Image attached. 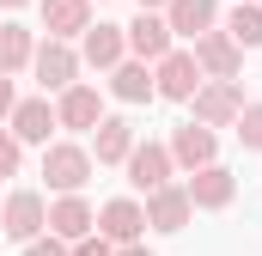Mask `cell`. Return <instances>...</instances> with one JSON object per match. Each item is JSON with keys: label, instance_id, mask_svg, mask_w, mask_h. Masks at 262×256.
Instances as JSON below:
<instances>
[{"label": "cell", "instance_id": "obj_16", "mask_svg": "<svg viewBox=\"0 0 262 256\" xmlns=\"http://www.w3.org/2000/svg\"><path fill=\"white\" fill-rule=\"evenodd\" d=\"M37 6H43V31H49L55 43L92 31V0H37Z\"/></svg>", "mask_w": 262, "mask_h": 256}, {"label": "cell", "instance_id": "obj_4", "mask_svg": "<svg viewBox=\"0 0 262 256\" xmlns=\"http://www.w3.org/2000/svg\"><path fill=\"white\" fill-rule=\"evenodd\" d=\"M31 67H37L43 92H55V98H61L67 86H79V55H73V43L43 37V43H37V55H31Z\"/></svg>", "mask_w": 262, "mask_h": 256}, {"label": "cell", "instance_id": "obj_21", "mask_svg": "<svg viewBox=\"0 0 262 256\" xmlns=\"http://www.w3.org/2000/svg\"><path fill=\"white\" fill-rule=\"evenodd\" d=\"M31 55H37V37L25 25H0V73L12 79L18 67H31Z\"/></svg>", "mask_w": 262, "mask_h": 256}, {"label": "cell", "instance_id": "obj_18", "mask_svg": "<svg viewBox=\"0 0 262 256\" xmlns=\"http://www.w3.org/2000/svg\"><path fill=\"white\" fill-rule=\"evenodd\" d=\"M55 122H61V128H98V122H104L98 86H67L61 98H55Z\"/></svg>", "mask_w": 262, "mask_h": 256}, {"label": "cell", "instance_id": "obj_7", "mask_svg": "<svg viewBox=\"0 0 262 256\" xmlns=\"http://www.w3.org/2000/svg\"><path fill=\"white\" fill-rule=\"evenodd\" d=\"M195 67H201V79H238V67H244V49L226 37V31H201L195 37Z\"/></svg>", "mask_w": 262, "mask_h": 256}, {"label": "cell", "instance_id": "obj_30", "mask_svg": "<svg viewBox=\"0 0 262 256\" xmlns=\"http://www.w3.org/2000/svg\"><path fill=\"white\" fill-rule=\"evenodd\" d=\"M0 6H25V0H0Z\"/></svg>", "mask_w": 262, "mask_h": 256}, {"label": "cell", "instance_id": "obj_27", "mask_svg": "<svg viewBox=\"0 0 262 256\" xmlns=\"http://www.w3.org/2000/svg\"><path fill=\"white\" fill-rule=\"evenodd\" d=\"M12 110H18V92H12V79H6V73H0V122H6V116H12Z\"/></svg>", "mask_w": 262, "mask_h": 256}, {"label": "cell", "instance_id": "obj_5", "mask_svg": "<svg viewBox=\"0 0 262 256\" xmlns=\"http://www.w3.org/2000/svg\"><path fill=\"white\" fill-rule=\"evenodd\" d=\"M140 232H146V207H140L134 195H116V201L98 207V238H110L116 250H122V244H140Z\"/></svg>", "mask_w": 262, "mask_h": 256}, {"label": "cell", "instance_id": "obj_15", "mask_svg": "<svg viewBox=\"0 0 262 256\" xmlns=\"http://www.w3.org/2000/svg\"><path fill=\"white\" fill-rule=\"evenodd\" d=\"M213 153H220V140H213V128H201V122H183L177 134H171V165H183V171H207V165H220Z\"/></svg>", "mask_w": 262, "mask_h": 256}, {"label": "cell", "instance_id": "obj_25", "mask_svg": "<svg viewBox=\"0 0 262 256\" xmlns=\"http://www.w3.org/2000/svg\"><path fill=\"white\" fill-rule=\"evenodd\" d=\"M67 256H116V244L92 232V238H79V244H67Z\"/></svg>", "mask_w": 262, "mask_h": 256}, {"label": "cell", "instance_id": "obj_1", "mask_svg": "<svg viewBox=\"0 0 262 256\" xmlns=\"http://www.w3.org/2000/svg\"><path fill=\"white\" fill-rule=\"evenodd\" d=\"M43 177H49L55 195H79L85 177H92V146H79V140H49V146H43Z\"/></svg>", "mask_w": 262, "mask_h": 256}, {"label": "cell", "instance_id": "obj_26", "mask_svg": "<svg viewBox=\"0 0 262 256\" xmlns=\"http://www.w3.org/2000/svg\"><path fill=\"white\" fill-rule=\"evenodd\" d=\"M25 256H67V244H61V238H49V232H43V238H31V244H25Z\"/></svg>", "mask_w": 262, "mask_h": 256}, {"label": "cell", "instance_id": "obj_10", "mask_svg": "<svg viewBox=\"0 0 262 256\" xmlns=\"http://www.w3.org/2000/svg\"><path fill=\"white\" fill-rule=\"evenodd\" d=\"M79 61L98 67V73H116V67L128 61V37H122V25H92V31L79 37Z\"/></svg>", "mask_w": 262, "mask_h": 256}, {"label": "cell", "instance_id": "obj_23", "mask_svg": "<svg viewBox=\"0 0 262 256\" xmlns=\"http://www.w3.org/2000/svg\"><path fill=\"white\" fill-rule=\"evenodd\" d=\"M238 140H244V146H250V153H262V104H244V110H238Z\"/></svg>", "mask_w": 262, "mask_h": 256}, {"label": "cell", "instance_id": "obj_11", "mask_svg": "<svg viewBox=\"0 0 262 256\" xmlns=\"http://www.w3.org/2000/svg\"><path fill=\"white\" fill-rule=\"evenodd\" d=\"M92 232H98V214H92L85 195H61V201H49V238L79 244V238H92Z\"/></svg>", "mask_w": 262, "mask_h": 256}, {"label": "cell", "instance_id": "obj_9", "mask_svg": "<svg viewBox=\"0 0 262 256\" xmlns=\"http://www.w3.org/2000/svg\"><path fill=\"white\" fill-rule=\"evenodd\" d=\"M122 37H128V55L134 61H165L171 55V25H165V12H140L134 25H122Z\"/></svg>", "mask_w": 262, "mask_h": 256}, {"label": "cell", "instance_id": "obj_22", "mask_svg": "<svg viewBox=\"0 0 262 256\" xmlns=\"http://www.w3.org/2000/svg\"><path fill=\"white\" fill-rule=\"evenodd\" d=\"M226 37H232L238 49H262V6L238 0V6L226 12Z\"/></svg>", "mask_w": 262, "mask_h": 256}, {"label": "cell", "instance_id": "obj_17", "mask_svg": "<svg viewBox=\"0 0 262 256\" xmlns=\"http://www.w3.org/2000/svg\"><path fill=\"white\" fill-rule=\"evenodd\" d=\"M128 153H134V122L128 116H104L92 128V159L98 165H128Z\"/></svg>", "mask_w": 262, "mask_h": 256}, {"label": "cell", "instance_id": "obj_13", "mask_svg": "<svg viewBox=\"0 0 262 256\" xmlns=\"http://www.w3.org/2000/svg\"><path fill=\"white\" fill-rule=\"evenodd\" d=\"M189 207L201 214H220V207H232V195H238V177L226 171V165H207V171H189Z\"/></svg>", "mask_w": 262, "mask_h": 256}, {"label": "cell", "instance_id": "obj_19", "mask_svg": "<svg viewBox=\"0 0 262 256\" xmlns=\"http://www.w3.org/2000/svg\"><path fill=\"white\" fill-rule=\"evenodd\" d=\"M213 18H220V0H171L165 6L171 37H201V31H213Z\"/></svg>", "mask_w": 262, "mask_h": 256}, {"label": "cell", "instance_id": "obj_28", "mask_svg": "<svg viewBox=\"0 0 262 256\" xmlns=\"http://www.w3.org/2000/svg\"><path fill=\"white\" fill-rule=\"evenodd\" d=\"M116 256H152V250H146V244H122Z\"/></svg>", "mask_w": 262, "mask_h": 256}, {"label": "cell", "instance_id": "obj_20", "mask_svg": "<svg viewBox=\"0 0 262 256\" xmlns=\"http://www.w3.org/2000/svg\"><path fill=\"white\" fill-rule=\"evenodd\" d=\"M110 92L122 98V104H146V98H159V86H152V67L146 61H122L110 73Z\"/></svg>", "mask_w": 262, "mask_h": 256}, {"label": "cell", "instance_id": "obj_3", "mask_svg": "<svg viewBox=\"0 0 262 256\" xmlns=\"http://www.w3.org/2000/svg\"><path fill=\"white\" fill-rule=\"evenodd\" d=\"M189 122L201 128H232L238 122V110H244V92H238V79H201V92L189 98Z\"/></svg>", "mask_w": 262, "mask_h": 256}, {"label": "cell", "instance_id": "obj_24", "mask_svg": "<svg viewBox=\"0 0 262 256\" xmlns=\"http://www.w3.org/2000/svg\"><path fill=\"white\" fill-rule=\"evenodd\" d=\"M18 159H25V146L0 128V177H18Z\"/></svg>", "mask_w": 262, "mask_h": 256}, {"label": "cell", "instance_id": "obj_29", "mask_svg": "<svg viewBox=\"0 0 262 256\" xmlns=\"http://www.w3.org/2000/svg\"><path fill=\"white\" fill-rule=\"evenodd\" d=\"M165 6H171V0H140V12H165Z\"/></svg>", "mask_w": 262, "mask_h": 256}, {"label": "cell", "instance_id": "obj_6", "mask_svg": "<svg viewBox=\"0 0 262 256\" xmlns=\"http://www.w3.org/2000/svg\"><path fill=\"white\" fill-rule=\"evenodd\" d=\"M152 86H159V98L189 104V98L201 92V67H195V55H189V49H171L165 61L152 67Z\"/></svg>", "mask_w": 262, "mask_h": 256}, {"label": "cell", "instance_id": "obj_2", "mask_svg": "<svg viewBox=\"0 0 262 256\" xmlns=\"http://www.w3.org/2000/svg\"><path fill=\"white\" fill-rule=\"evenodd\" d=\"M0 232L12 238V244H31V238H43L49 232V201L37 189H12L0 201Z\"/></svg>", "mask_w": 262, "mask_h": 256}, {"label": "cell", "instance_id": "obj_8", "mask_svg": "<svg viewBox=\"0 0 262 256\" xmlns=\"http://www.w3.org/2000/svg\"><path fill=\"white\" fill-rule=\"evenodd\" d=\"M171 146H159V140H134V153H128V183L140 195H152V189H165L171 183Z\"/></svg>", "mask_w": 262, "mask_h": 256}, {"label": "cell", "instance_id": "obj_12", "mask_svg": "<svg viewBox=\"0 0 262 256\" xmlns=\"http://www.w3.org/2000/svg\"><path fill=\"white\" fill-rule=\"evenodd\" d=\"M49 128H61L49 98H25V104L6 116V134H12L18 146H49Z\"/></svg>", "mask_w": 262, "mask_h": 256}, {"label": "cell", "instance_id": "obj_14", "mask_svg": "<svg viewBox=\"0 0 262 256\" xmlns=\"http://www.w3.org/2000/svg\"><path fill=\"white\" fill-rule=\"evenodd\" d=\"M140 207H146V226H152V232H183V226H189V214H195L183 183H165V189H152Z\"/></svg>", "mask_w": 262, "mask_h": 256}]
</instances>
